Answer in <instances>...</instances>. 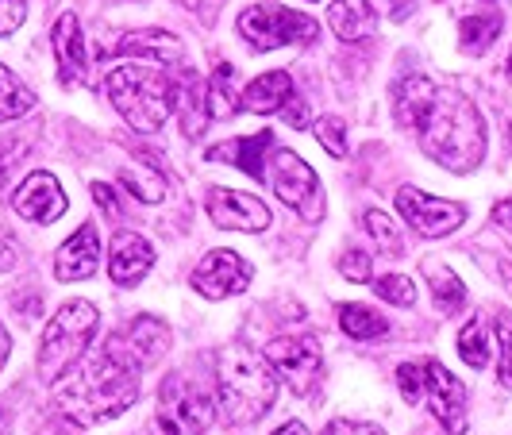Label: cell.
I'll return each mask as SVG.
<instances>
[{
  "label": "cell",
  "mask_w": 512,
  "mask_h": 435,
  "mask_svg": "<svg viewBox=\"0 0 512 435\" xmlns=\"http://www.w3.org/2000/svg\"><path fill=\"white\" fill-rule=\"evenodd\" d=\"M135 397H139V366L116 359L112 351L93 355L85 366L54 382V405L77 428H93L120 416L135 405Z\"/></svg>",
  "instance_id": "cell-1"
},
{
  "label": "cell",
  "mask_w": 512,
  "mask_h": 435,
  "mask_svg": "<svg viewBox=\"0 0 512 435\" xmlns=\"http://www.w3.org/2000/svg\"><path fill=\"white\" fill-rule=\"evenodd\" d=\"M420 131V147L424 154L439 162L451 174H470L482 166L486 154V124L482 112L474 108L470 97H462L455 89H436L432 104L424 108V116L416 120Z\"/></svg>",
  "instance_id": "cell-2"
},
{
  "label": "cell",
  "mask_w": 512,
  "mask_h": 435,
  "mask_svg": "<svg viewBox=\"0 0 512 435\" xmlns=\"http://www.w3.org/2000/svg\"><path fill=\"white\" fill-rule=\"evenodd\" d=\"M216 389L231 424H255L278 401V374L243 343H228L216 355Z\"/></svg>",
  "instance_id": "cell-3"
},
{
  "label": "cell",
  "mask_w": 512,
  "mask_h": 435,
  "mask_svg": "<svg viewBox=\"0 0 512 435\" xmlns=\"http://www.w3.org/2000/svg\"><path fill=\"white\" fill-rule=\"evenodd\" d=\"M104 85L116 112L135 131H158L174 112V81L151 66H116Z\"/></svg>",
  "instance_id": "cell-4"
},
{
  "label": "cell",
  "mask_w": 512,
  "mask_h": 435,
  "mask_svg": "<svg viewBox=\"0 0 512 435\" xmlns=\"http://www.w3.org/2000/svg\"><path fill=\"white\" fill-rule=\"evenodd\" d=\"M97 324H101V312L89 301H70L58 308V316L47 324L43 343H39V378L54 385L62 374H70L85 359Z\"/></svg>",
  "instance_id": "cell-5"
},
{
  "label": "cell",
  "mask_w": 512,
  "mask_h": 435,
  "mask_svg": "<svg viewBox=\"0 0 512 435\" xmlns=\"http://www.w3.org/2000/svg\"><path fill=\"white\" fill-rule=\"evenodd\" d=\"M262 178L270 181V189L282 197L293 212H301L308 220H320L324 212V197H320V181L312 174L305 158L297 151H285V147H270L266 154V170Z\"/></svg>",
  "instance_id": "cell-6"
},
{
  "label": "cell",
  "mask_w": 512,
  "mask_h": 435,
  "mask_svg": "<svg viewBox=\"0 0 512 435\" xmlns=\"http://www.w3.org/2000/svg\"><path fill=\"white\" fill-rule=\"evenodd\" d=\"M239 35L255 51H274V47H289V43H308L316 35V20L305 12L282 8V4H251L239 16Z\"/></svg>",
  "instance_id": "cell-7"
},
{
  "label": "cell",
  "mask_w": 512,
  "mask_h": 435,
  "mask_svg": "<svg viewBox=\"0 0 512 435\" xmlns=\"http://www.w3.org/2000/svg\"><path fill=\"white\" fill-rule=\"evenodd\" d=\"M262 359L293 393H308L320 378V343L308 335H282L262 347Z\"/></svg>",
  "instance_id": "cell-8"
},
{
  "label": "cell",
  "mask_w": 512,
  "mask_h": 435,
  "mask_svg": "<svg viewBox=\"0 0 512 435\" xmlns=\"http://www.w3.org/2000/svg\"><path fill=\"white\" fill-rule=\"evenodd\" d=\"M420 378H424V382H420V397L428 401L432 416H436L451 435L466 432V389H462L459 378L436 359L420 362Z\"/></svg>",
  "instance_id": "cell-9"
},
{
  "label": "cell",
  "mask_w": 512,
  "mask_h": 435,
  "mask_svg": "<svg viewBox=\"0 0 512 435\" xmlns=\"http://www.w3.org/2000/svg\"><path fill=\"white\" fill-rule=\"evenodd\" d=\"M397 212L405 216V224L412 231H420L424 239H439V235H451V231L462 228L466 220V208L455 205V201H439V197H428L420 189H397Z\"/></svg>",
  "instance_id": "cell-10"
},
{
  "label": "cell",
  "mask_w": 512,
  "mask_h": 435,
  "mask_svg": "<svg viewBox=\"0 0 512 435\" xmlns=\"http://www.w3.org/2000/svg\"><path fill=\"white\" fill-rule=\"evenodd\" d=\"M251 285V266L235 251H212V255L201 258V266L193 270V289L208 297V301H224V297H235Z\"/></svg>",
  "instance_id": "cell-11"
},
{
  "label": "cell",
  "mask_w": 512,
  "mask_h": 435,
  "mask_svg": "<svg viewBox=\"0 0 512 435\" xmlns=\"http://www.w3.org/2000/svg\"><path fill=\"white\" fill-rule=\"evenodd\" d=\"M208 216L216 228L228 231H266L270 228V208L251 193H235V189H212L208 193Z\"/></svg>",
  "instance_id": "cell-12"
},
{
  "label": "cell",
  "mask_w": 512,
  "mask_h": 435,
  "mask_svg": "<svg viewBox=\"0 0 512 435\" xmlns=\"http://www.w3.org/2000/svg\"><path fill=\"white\" fill-rule=\"evenodd\" d=\"M166 347H170V328L162 320H154V316H139L124 335L120 332L112 335V347L108 351L116 359L131 362V366H147V362L162 359Z\"/></svg>",
  "instance_id": "cell-13"
},
{
  "label": "cell",
  "mask_w": 512,
  "mask_h": 435,
  "mask_svg": "<svg viewBox=\"0 0 512 435\" xmlns=\"http://www.w3.org/2000/svg\"><path fill=\"white\" fill-rule=\"evenodd\" d=\"M12 205L31 224H54L66 212V193H62L58 178H51V174H31V178L20 181Z\"/></svg>",
  "instance_id": "cell-14"
},
{
  "label": "cell",
  "mask_w": 512,
  "mask_h": 435,
  "mask_svg": "<svg viewBox=\"0 0 512 435\" xmlns=\"http://www.w3.org/2000/svg\"><path fill=\"white\" fill-rule=\"evenodd\" d=\"M154 266V247L135 231H116L108 247V274L116 285H139Z\"/></svg>",
  "instance_id": "cell-15"
},
{
  "label": "cell",
  "mask_w": 512,
  "mask_h": 435,
  "mask_svg": "<svg viewBox=\"0 0 512 435\" xmlns=\"http://www.w3.org/2000/svg\"><path fill=\"white\" fill-rule=\"evenodd\" d=\"M101 266V235L93 224H81V228L62 243V251L54 258V270L62 282H85L93 278Z\"/></svg>",
  "instance_id": "cell-16"
},
{
  "label": "cell",
  "mask_w": 512,
  "mask_h": 435,
  "mask_svg": "<svg viewBox=\"0 0 512 435\" xmlns=\"http://www.w3.org/2000/svg\"><path fill=\"white\" fill-rule=\"evenodd\" d=\"M54 54H58V77H62L66 85H74V81H85V77H89L85 35H81V24H77L74 12L58 16V24H54Z\"/></svg>",
  "instance_id": "cell-17"
},
{
  "label": "cell",
  "mask_w": 512,
  "mask_h": 435,
  "mask_svg": "<svg viewBox=\"0 0 512 435\" xmlns=\"http://www.w3.org/2000/svg\"><path fill=\"white\" fill-rule=\"evenodd\" d=\"M270 147H274V131H258L251 139H228V143L208 147V158H212V162H228V166L251 174V178H262Z\"/></svg>",
  "instance_id": "cell-18"
},
{
  "label": "cell",
  "mask_w": 512,
  "mask_h": 435,
  "mask_svg": "<svg viewBox=\"0 0 512 435\" xmlns=\"http://www.w3.org/2000/svg\"><path fill=\"white\" fill-rule=\"evenodd\" d=\"M116 51L124 54V58H151V62H162V66H174L181 62V39H174L170 31H162V27H151V31H131L124 35L120 43H116Z\"/></svg>",
  "instance_id": "cell-19"
},
{
  "label": "cell",
  "mask_w": 512,
  "mask_h": 435,
  "mask_svg": "<svg viewBox=\"0 0 512 435\" xmlns=\"http://www.w3.org/2000/svg\"><path fill=\"white\" fill-rule=\"evenodd\" d=\"M174 108H178L181 124L189 139H201V131L212 120V108H208V85H201V77L185 70V81L174 85Z\"/></svg>",
  "instance_id": "cell-20"
},
{
  "label": "cell",
  "mask_w": 512,
  "mask_h": 435,
  "mask_svg": "<svg viewBox=\"0 0 512 435\" xmlns=\"http://www.w3.org/2000/svg\"><path fill=\"white\" fill-rule=\"evenodd\" d=\"M328 27H332L343 43H359L366 35H374L378 16H374L370 0H332V8H328Z\"/></svg>",
  "instance_id": "cell-21"
},
{
  "label": "cell",
  "mask_w": 512,
  "mask_h": 435,
  "mask_svg": "<svg viewBox=\"0 0 512 435\" xmlns=\"http://www.w3.org/2000/svg\"><path fill=\"white\" fill-rule=\"evenodd\" d=\"M289 97H293V77L285 74V70H274V74L255 77L243 89V108L258 112V116H270V112H282Z\"/></svg>",
  "instance_id": "cell-22"
},
{
  "label": "cell",
  "mask_w": 512,
  "mask_h": 435,
  "mask_svg": "<svg viewBox=\"0 0 512 435\" xmlns=\"http://www.w3.org/2000/svg\"><path fill=\"white\" fill-rule=\"evenodd\" d=\"M162 416H170L174 424H181V428H193V432H205L208 424H212V401H208L205 393H193V389H185L181 385V393L174 397V389H166L162 393Z\"/></svg>",
  "instance_id": "cell-23"
},
{
  "label": "cell",
  "mask_w": 512,
  "mask_h": 435,
  "mask_svg": "<svg viewBox=\"0 0 512 435\" xmlns=\"http://www.w3.org/2000/svg\"><path fill=\"white\" fill-rule=\"evenodd\" d=\"M432 97H436V85H432L428 77H420V74L405 77V81L397 85V93H393L397 124H401V128H416V120L424 116V108L432 104Z\"/></svg>",
  "instance_id": "cell-24"
},
{
  "label": "cell",
  "mask_w": 512,
  "mask_h": 435,
  "mask_svg": "<svg viewBox=\"0 0 512 435\" xmlns=\"http://www.w3.org/2000/svg\"><path fill=\"white\" fill-rule=\"evenodd\" d=\"M120 185L128 189L135 201H143V205L166 201V178L158 170H151V162H143V158H135V162H128L120 170Z\"/></svg>",
  "instance_id": "cell-25"
},
{
  "label": "cell",
  "mask_w": 512,
  "mask_h": 435,
  "mask_svg": "<svg viewBox=\"0 0 512 435\" xmlns=\"http://www.w3.org/2000/svg\"><path fill=\"white\" fill-rule=\"evenodd\" d=\"M208 108L216 120H228L243 108V89H235V66L231 62H220L212 70V81H208Z\"/></svg>",
  "instance_id": "cell-26"
},
{
  "label": "cell",
  "mask_w": 512,
  "mask_h": 435,
  "mask_svg": "<svg viewBox=\"0 0 512 435\" xmlns=\"http://www.w3.org/2000/svg\"><path fill=\"white\" fill-rule=\"evenodd\" d=\"M497 31H501V16H493V12H486V16H466L459 24V47L478 58V54H486L493 47Z\"/></svg>",
  "instance_id": "cell-27"
},
{
  "label": "cell",
  "mask_w": 512,
  "mask_h": 435,
  "mask_svg": "<svg viewBox=\"0 0 512 435\" xmlns=\"http://www.w3.org/2000/svg\"><path fill=\"white\" fill-rule=\"evenodd\" d=\"M35 108V93L8 66H0V120H20Z\"/></svg>",
  "instance_id": "cell-28"
},
{
  "label": "cell",
  "mask_w": 512,
  "mask_h": 435,
  "mask_svg": "<svg viewBox=\"0 0 512 435\" xmlns=\"http://www.w3.org/2000/svg\"><path fill=\"white\" fill-rule=\"evenodd\" d=\"M339 328L351 335V339H382V335L389 332L385 316H378L374 308H362V305H343Z\"/></svg>",
  "instance_id": "cell-29"
},
{
  "label": "cell",
  "mask_w": 512,
  "mask_h": 435,
  "mask_svg": "<svg viewBox=\"0 0 512 435\" xmlns=\"http://www.w3.org/2000/svg\"><path fill=\"white\" fill-rule=\"evenodd\" d=\"M366 235L382 247L385 255H405V239H401V231L393 224V216H385L382 208H370L366 212Z\"/></svg>",
  "instance_id": "cell-30"
},
{
  "label": "cell",
  "mask_w": 512,
  "mask_h": 435,
  "mask_svg": "<svg viewBox=\"0 0 512 435\" xmlns=\"http://www.w3.org/2000/svg\"><path fill=\"white\" fill-rule=\"evenodd\" d=\"M432 297H436V308H443V312H455V308L466 301V285H462L451 270L432 266Z\"/></svg>",
  "instance_id": "cell-31"
},
{
  "label": "cell",
  "mask_w": 512,
  "mask_h": 435,
  "mask_svg": "<svg viewBox=\"0 0 512 435\" xmlns=\"http://www.w3.org/2000/svg\"><path fill=\"white\" fill-rule=\"evenodd\" d=\"M459 355H462V362L474 366V370H482V366L489 362V339L478 320H470V324L459 332Z\"/></svg>",
  "instance_id": "cell-32"
},
{
  "label": "cell",
  "mask_w": 512,
  "mask_h": 435,
  "mask_svg": "<svg viewBox=\"0 0 512 435\" xmlns=\"http://www.w3.org/2000/svg\"><path fill=\"white\" fill-rule=\"evenodd\" d=\"M374 289H378V297L389 301V305L409 308L412 301H416V285H412V278H405V274H385V278L374 282Z\"/></svg>",
  "instance_id": "cell-33"
},
{
  "label": "cell",
  "mask_w": 512,
  "mask_h": 435,
  "mask_svg": "<svg viewBox=\"0 0 512 435\" xmlns=\"http://www.w3.org/2000/svg\"><path fill=\"white\" fill-rule=\"evenodd\" d=\"M312 128H316V139H320L324 151L335 154V158H347V124H343V120L324 116V120H316Z\"/></svg>",
  "instance_id": "cell-34"
},
{
  "label": "cell",
  "mask_w": 512,
  "mask_h": 435,
  "mask_svg": "<svg viewBox=\"0 0 512 435\" xmlns=\"http://www.w3.org/2000/svg\"><path fill=\"white\" fill-rule=\"evenodd\" d=\"M497 339H501V362H497V378L505 389H512V316L497 320Z\"/></svg>",
  "instance_id": "cell-35"
},
{
  "label": "cell",
  "mask_w": 512,
  "mask_h": 435,
  "mask_svg": "<svg viewBox=\"0 0 512 435\" xmlns=\"http://www.w3.org/2000/svg\"><path fill=\"white\" fill-rule=\"evenodd\" d=\"M370 270H374V262L366 251H347V255L339 258V274L347 278V282H370Z\"/></svg>",
  "instance_id": "cell-36"
},
{
  "label": "cell",
  "mask_w": 512,
  "mask_h": 435,
  "mask_svg": "<svg viewBox=\"0 0 512 435\" xmlns=\"http://www.w3.org/2000/svg\"><path fill=\"white\" fill-rule=\"evenodd\" d=\"M420 382H424L420 378V362H401L397 366V389H401V397L412 401V405L420 401Z\"/></svg>",
  "instance_id": "cell-37"
},
{
  "label": "cell",
  "mask_w": 512,
  "mask_h": 435,
  "mask_svg": "<svg viewBox=\"0 0 512 435\" xmlns=\"http://www.w3.org/2000/svg\"><path fill=\"white\" fill-rule=\"evenodd\" d=\"M27 20V0H0V39Z\"/></svg>",
  "instance_id": "cell-38"
},
{
  "label": "cell",
  "mask_w": 512,
  "mask_h": 435,
  "mask_svg": "<svg viewBox=\"0 0 512 435\" xmlns=\"http://www.w3.org/2000/svg\"><path fill=\"white\" fill-rule=\"evenodd\" d=\"M320 435H385L378 424H362V420H332Z\"/></svg>",
  "instance_id": "cell-39"
},
{
  "label": "cell",
  "mask_w": 512,
  "mask_h": 435,
  "mask_svg": "<svg viewBox=\"0 0 512 435\" xmlns=\"http://www.w3.org/2000/svg\"><path fill=\"white\" fill-rule=\"evenodd\" d=\"M282 116H285V124H293V128H305L308 124V104L293 93L289 101H285V108H282Z\"/></svg>",
  "instance_id": "cell-40"
},
{
  "label": "cell",
  "mask_w": 512,
  "mask_h": 435,
  "mask_svg": "<svg viewBox=\"0 0 512 435\" xmlns=\"http://www.w3.org/2000/svg\"><path fill=\"white\" fill-rule=\"evenodd\" d=\"M93 201L101 205L104 216H120V201H116L112 185H104V181H97V185H93Z\"/></svg>",
  "instance_id": "cell-41"
},
{
  "label": "cell",
  "mask_w": 512,
  "mask_h": 435,
  "mask_svg": "<svg viewBox=\"0 0 512 435\" xmlns=\"http://www.w3.org/2000/svg\"><path fill=\"white\" fill-rule=\"evenodd\" d=\"M16 266V247L8 235H0V270H12Z\"/></svg>",
  "instance_id": "cell-42"
},
{
  "label": "cell",
  "mask_w": 512,
  "mask_h": 435,
  "mask_svg": "<svg viewBox=\"0 0 512 435\" xmlns=\"http://www.w3.org/2000/svg\"><path fill=\"white\" fill-rule=\"evenodd\" d=\"M493 220H497L501 228H509V231H512V197H509V201H501V205L493 208Z\"/></svg>",
  "instance_id": "cell-43"
},
{
  "label": "cell",
  "mask_w": 512,
  "mask_h": 435,
  "mask_svg": "<svg viewBox=\"0 0 512 435\" xmlns=\"http://www.w3.org/2000/svg\"><path fill=\"white\" fill-rule=\"evenodd\" d=\"M8 351H12V339H8V328L0 324V370H4V362H8Z\"/></svg>",
  "instance_id": "cell-44"
},
{
  "label": "cell",
  "mask_w": 512,
  "mask_h": 435,
  "mask_svg": "<svg viewBox=\"0 0 512 435\" xmlns=\"http://www.w3.org/2000/svg\"><path fill=\"white\" fill-rule=\"evenodd\" d=\"M274 435H308V428L301 424V420H289V424H285V428H278Z\"/></svg>",
  "instance_id": "cell-45"
},
{
  "label": "cell",
  "mask_w": 512,
  "mask_h": 435,
  "mask_svg": "<svg viewBox=\"0 0 512 435\" xmlns=\"http://www.w3.org/2000/svg\"><path fill=\"white\" fill-rule=\"evenodd\" d=\"M389 8H393V16H405L409 12V0H389Z\"/></svg>",
  "instance_id": "cell-46"
},
{
  "label": "cell",
  "mask_w": 512,
  "mask_h": 435,
  "mask_svg": "<svg viewBox=\"0 0 512 435\" xmlns=\"http://www.w3.org/2000/svg\"><path fill=\"white\" fill-rule=\"evenodd\" d=\"M0 435H12V420H8V412L0 409Z\"/></svg>",
  "instance_id": "cell-47"
},
{
  "label": "cell",
  "mask_w": 512,
  "mask_h": 435,
  "mask_svg": "<svg viewBox=\"0 0 512 435\" xmlns=\"http://www.w3.org/2000/svg\"><path fill=\"white\" fill-rule=\"evenodd\" d=\"M181 4H185L189 12H201V8H205V0H181Z\"/></svg>",
  "instance_id": "cell-48"
},
{
  "label": "cell",
  "mask_w": 512,
  "mask_h": 435,
  "mask_svg": "<svg viewBox=\"0 0 512 435\" xmlns=\"http://www.w3.org/2000/svg\"><path fill=\"white\" fill-rule=\"evenodd\" d=\"M0 178H4V151H0Z\"/></svg>",
  "instance_id": "cell-49"
},
{
  "label": "cell",
  "mask_w": 512,
  "mask_h": 435,
  "mask_svg": "<svg viewBox=\"0 0 512 435\" xmlns=\"http://www.w3.org/2000/svg\"><path fill=\"white\" fill-rule=\"evenodd\" d=\"M505 74H509V81H512V54H509V70H505Z\"/></svg>",
  "instance_id": "cell-50"
},
{
  "label": "cell",
  "mask_w": 512,
  "mask_h": 435,
  "mask_svg": "<svg viewBox=\"0 0 512 435\" xmlns=\"http://www.w3.org/2000/svg\"><path fill=\"white\" fill-rule=\"evenodd\" d=\"M509 139H512V128H509Z\"/></svg>",
  "instance_id": "cell-51"
}]
</instances>
